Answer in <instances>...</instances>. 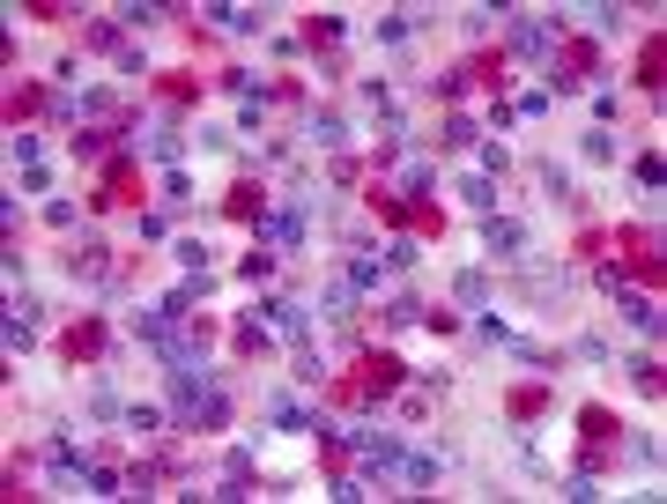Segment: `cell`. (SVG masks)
Listing matches in <instances>:
<instances>
[{"instance_id":"cell-1","label":"cell","mask_w":667,"mask_h":504,"mask_svg":"<svg viewBox=\"0 0 667 504\" xmlns=\"http://www.w3.org/2000/svg\"><path fill=\"white\" fill-rule=\"evenodd\" d=\"M89 209L97 215H141L149 209V171L134 164V156H112V164L97 171V186H89Z\"/></svg>"},{"instance_id":"cell-2","label":"cell","mask_w":667,"mask_h":504,"mask_svg":"<svg viewBox=\"0 0 667 504\" xmlns=\"http://www.w3.org/2000/svg\"><path fill=\"white\" fill-rule=\"evenodd\" d=\"M608 245H616V260H624V275L638 282V290L660 297L667 267H660V230H653V223H624V230H608Z\"/></svg>"},{"instance_id":"cell-3","label":"cell","mask_w":667,"mask_h":504,"mask_svg":"<svg viewBox=\"0 0 667 504\" xmlns=\"http://www.w3.org/2000/svg\"><path fill=\"white\" fill-rule=\"evenodd\" d=\"M104 349H112V327H104L97 312H83L75 327H60V341H52V356H60L67 371H83V364H97Z\"/></svg>"},{"instance_id":"cell-4","label":"cell","mask_w":667,"mask_h":504,"mask_svg":"<svg viewBox=\"0 0 667 504\" xmlns=\"http://www.w3.org/2000/svg\"><path fill=\"white\" fill-rule=\"evenodd\" d=\"M349 378H356L364 401H372V393H401V386H408V364H401V349H364V356L349 364Z\"/></svg>"},{"instance_id":"cell-5","label":"cell","mask_w":667,"mask_h":504,"mask_svg":"<svg viewBox=\"0 0 667 504\" xmlns=\"http://www.w3.org/2000/svg\"><path fill=\"white\" fill-rule=\"evenodd\" d=\"M460 83L504 97V83H512V52H504V45H475V52H467V67H460Z\"/></svg>"},{"instance_id":"cell-6","label":"cell","mask_w":667,"mask_h":504,"mask_svg":"<svg viewBox=\"0 0 667 504\" xmlns=\"http://www.w3.org/2000/svg\"><path fill=\"white\" fill-rule=\"evenodd\" d=\"M209 75H201V67H156V75H149V97H164V104H201V97H209Z\"/></svg>"},{"instance_id":"cell-7","label":"cell","mask_w":667,"mask_h":504,"mask_svg":"<svg viewBox=\"0 0 667 504\" xmlns=\"http://www.w3.org/2000/svg\"><path fill=\"white\" fill-rule=\"evenodd\" d=\"M601 75V45L593 38H564L556 45V83H593Z\"/></svg>"},{"instance_id":"cell-8","label":"cell","mask_w":667,"mask_h":504,"mask_svg":"<svg viewBox=\"0 0 667 504\" xmlns=\"http://www.w3.org/2000/svg\"><path fill=\"white\" fill-rule=\"evenodd\" d=\"M356 193H364V209H372L386 230H408V201H401V193H393L378 171H364V186H356Z\"/></svg>"},{"instance_id":"cell-9","label":"cell","mask_w":667,"mask_h":504,"mask_svg":"<svg viewBox=\"0 0 667 504\" xmlns=\"http://www.w3.org/2000/svg\"><path fill=\"white\" fill-rule=\"evenodd\" d=\"M549 401H556V393H549L542 378H519V386H504V416H512V423H542Z\"/></svg>"},{"instance_id":"cell-10","label":"cell","mask_w":667,"mask_h":504,"mask_svg":"<svg viewBox=\"0 0 667 504\" xmlns=\"http://www.w3.org/2000/svg\"><path fill=\"white\" fill-rule=\"evenodd\" d=\"M630 83L645 89V97H660V83H667V38H660V30L638 38V75H630Z\"/></svg>"},{"instance_id":"cell-11","label":"cell","mask_w":667,"mask_h":504,"mask_svg":"<svg viewBox=\"0 0 667 504\" xmlns=\"http://www.w3.org/2000/svg\"><path fill=\"white\" fill-rule=\"evenodd\" d=\"M45 104H52V89H45V83H15V89H8V104H0V119L30 126V119H45Z\"/></svg>"},{"instance_id":"cell-12","label":"cell","mask_w":667,"mask_h":504,"mask_svg":"<svg viewBox=\"0 0 667 504\" xmlns=\"http://www.w3.org/2000/svg\"><path fill=\"white\" fill-rule=\"evenodd\" d=\"M223 215H230V223H260V215H267V186H260V178H238V186L223 193Z\"/></svg>"},{"instance_id":"cell-13","label":"cell","mask_w":667,"mask_h":504,"mask_svg":"<svg viewBox=\"0 0 667 504\" xmlns=\"http://www.w3.org/2000/svg\"><path fill=\"white\" fill-rule=\"evenodd\" d=\"M297 38L312 45L319 60H334V52H341V23H334V15H304V23H297Z\"/></svg>"},{"instance_id":"cell-14","label":"cell","mask_w":667,"mask_h":504,"mask_svg":"<svg viewBox=\"0 0 667 504\" xmlns=\"http://www.w3.org/2000/svg\"><path fill=\"white\" fill-rule=\"evenodd\" d=\"M408 230H416V238H430V245H438V238L453 230V215L438 209V201H408Z\"/></svg>"},{"instance_id":"cell-15","label":"cell","mask_w":667,"mask_h":504,"mask_svg":"<svg viewBox=\"0 0 667 504\" xmlns=\"http://www.w3.org/2000/svg\"><path fill=\"white\" fill-rule=\"evenodd\" d=\"M571 260H579V267H593V260H608V230H601V223H586L579 238H571Z\"/></svg>"},{"instance_id":"cell-16","label":"cell","mask_w":667,"mask_h":504,"mask_svg":"<svg viewBox=\"0 0 667 504\" xmlns=\"http://www.w3.org/2000/svg\"><path fill=\"white\" fill-rule=\"evenodd\" d=\"M349 467H356V453H349L341 438H319V475H327V482H341Z\"/></svg>"},{"instance_id":"cell-17","label":"cell","mask_w":667,"mask_h":504,"mask_svg":"<svg viewBox=\"0 0 667 504\" xmlns=\"http://www.w3.org/2000/svg\"><path fill=\"white\" fill-rule=\"evenodd\" d=\"M134 482L156 497V490H171V482H178V467H171V461H134Z\"/></svg>"},{"instance_id":"cell-18","label":"cell","mask_w":667,"mask_h":504,"mask_svg":"<svg viewBox=\"0 0 667 504\" xmlns=\"http://www.w3.org/2000/svg\"><path fill=\"white\" fill-rule=\"evenodd\" d=\"M356 401H364V386H356L349 371H334L327 378V408H356Z\"/></svg>"},{"instance_id":"cell-19","label":"cell","mask_w":667,"mask_h":504,"mask_svg":"<svg viewBox=\"0 0 667 504\" xmlns=\"http://www.w3.org/2000/svg\"><path fill=\"white\" fill-rule=\"evenodd\" d=\"M186 335L201 341V349H215V341H223V312H193V319H186Z\"/></svg>"},{"instance_id":"cell-20","label":"cell","mask_w":667,"mask_h":504,"mask_svg":"<svg viewBox=\"0 0 667 504\" xmlns=\"http://www.w3.org/2000/svg\"><path fill=\"white\" fill-rule=\"evenodd\" d=\"M23 15H30V23H67L75 8H67V0H23Z\"/></svg>"},{"instance_id":"cell-21","label":"cell","mask_w":667,"mask_h":504,"mask_svg":"<svg viewBox=\"0 0 667 504\" xmlns=\"http://www.w3.org/2000/svg\"><path fill=\"white\" fill-rule=\"evenodd\" d=\"M467 141H475V119H460V112H453L445 134H438V149H467Z\"/></svg>"},{"instance_id":"cell-22","label":"cell","mask_w":667,"mask_h":504,"mask_svg":"<svg viewBox=\"0 0 667 504\" xmlns=\"http://www.w3.org/2000/svg\"><path fill=\"white\" fill-rule=\"evenodd\" d=\"M119 461H126L119 438H97V445H89V467H119Z\"/></svg>"},{"instance_id":"cell-23","label":"cell","mask_w":667,"mask_h":504,"mask_svg":"<svg viewBox=\"0 0 667 504\" xmlns=\"http://www.w3.org/2000/svg\"><path fill=\"white\" fill-rule=\"evenodd\" d=\"M178 38L193 45V52H215V30H201V23H186V15H178Z\"/></svg>"},{"instance_id":"cell-24","label":"cell","mask_w":667,"mask_h":504,"mask_svg":"<svg viewBox=\"0 0 667 504\" xmlns=\"http://www.w3.org/2000/svg\"><path fill=\"white\" fill-rule=\"evenodd\" d=\"M423 327H430V335L445 341V335H460V312H423Z\"/></svg>"},{"instance_id":"cell-25","label":"cell","mask_w":667,"mask_h":504,"mask_svg":"<svg viewBox=\"0 0 667 504\" xmlns=\"http://www.w3.org/2000/svg\"><path fill=\"white\" fill-rule=\"evenodd\" d=\"M304 97V75H275V104H297Z\"/></svg>"}]
</instances>
